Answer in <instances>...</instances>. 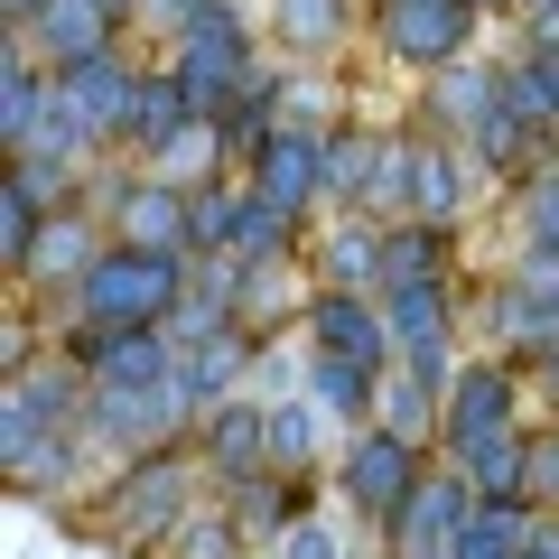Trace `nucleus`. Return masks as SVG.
I'll return each instance as SVG.
<instances>
[{"label":"nucleus","instance_id":"nucleus-7","mask_svg":"<svg viewBox=\"0 0 559 559\" xmlns=\"http://www.w3.org/2000/svg\"><path fill=\"white\" fill-rule=\"evenodd\" d=\"M532 373H522L513 355H466L457 373H448V411H439V457H476L485 439H503V429H532Z\"/></svg>","mask_w":559,"mask_h":559},{"label":"nucleus","instance_id":"nucleus-23","mask_svg":"<svg viewBox=\"0 0 559 559\" xmlns=\"http://www.w3.org/2000/svg\"><path fill=\"white\" fill-rule=\"evenodd\" d=\"M197 121V94L178 84V66H140V94H131V131H121V159H150V150H168V140Z\"/></svg>","mask_w":559,"mask_h":559},{"label":"nucleus","instance_id":"nucleus-27","mask_svg":"<svg viewBox=\"0 0 559 559\" xmlns=\"http://www.w3.org/2000/svg\"><path fill=\"white\" fill-rule=\"evenodd\" d=\"M439 411H448V382L439 373H419V364H392V373H382V429L439 448Z\"/></svg>","mask_w":559,"mask_h":559},{"label":"nucleus","instance_id":"nucleus-18","mask_svg":"<svg viewBox=\"0 0 559 559\" xmlns=\"http://www.w3.org/2000/svg\"><path fill=\"white\" fill-rule=\"evenodd\" d=\"M336 448H345V429H336V419H326L308 392H280V401H271V476H289V485H326Z\"/></svg>","mask_w":559,"mask_h":559},{"label":"nucleus","instance_id":"nucleus-21","mask_svg":"<svg viewBox=\"0 0 559 559\" xmlns=\"http://www.w3.org/2000/svg\"><path fill=\"white\" fill-rule=\"evenodd\" d=\"M121 10L112 0H47L38 10V28H28V47H38L47 66H84V57H103V47H121Z\"/></svg>","mask_w":559,"mask_h":559},{"label":"nucleus","instance_id":"nucleus-6","mask_svg":"<svg viewBox=\"0 0 559 559\" xmlns=\"http://www.w3.org/2000/svg\"><path fill=\"white\" fill-rule=\"evenodd\" d=\"M364 38H373L401 75H439V66L476 57L485 10L476 0H364Z\"/></svg>","mask_w":559,"mask_h":559},{"label":"nucleus","instance_id":"nucleus-24","mask_svg":"<svg viewBox=\"0 0 559 559\" xmlns=\"http://www.w3.org/2000/svg\"><path fill=\"white\" fill-rule=\"evenodd\" d=\"M382 150H392V131H373V121H336L326 131V215H364V197L382 178Z\"/></svg>","mask_w":559,"mask_h":559},{"label":"nucleus","instance_id":"nucleus-31","mask_svg":"<svg viewBox=\"0 0 559 559\" xmlns=\"http://www.w3.org/2000/svg\"><path fill=\"white\" fill-rule=\"evenodd\" d=\"M457 466L476 476V495H485V503L522 495V476H532V429H503V439H485L476 457H457Z\"/></svg>","mask_w":559,"mask_h":559},{"label":"nucleus","instance_id":"nucleus-32","mask_svg":"<svg viewBox=\"0 0 559 559\" xmlns=\"http://www.w3.org/2000/svg\"><path fill=\"white\" fill-rule=\"evenodd\" d=\"M522 503L532 513H559V419L532 429V476H522Z\"/></svg>","mask_w":559,"mask_h":559},{"label":"nucleus","instance_id":"nucleus-22","mask_svg":"<svg viewBox=\"0 0 559 559\" xmlns=\"http://www.w3.org/2000/svg\"><path fill=\"white\" fill-rule=\"evenodd\" d=\"M299 392L318 401L336 429H373V419H382V373H373V364H355V355H318V345H308Z\"/></svg>","mask_w":559,"mask_h":559},{"label":"nucleus","instance_id":"nucleus-16","mask_svg":"<svg viewBox=\"0 0 559 559\" xmlns=\"http://www.w3.org/2000/svg\"><path fill=\"white\" fill-rule=\"evenodd\" d=\"M382 308H392V345L401 364H419V373H457V280H411V289H382Z\"/></svg>","mask_w":559,"mask_h":559},{"label":"nucleus","instance_id":"nucleus-5","mask_svg":"<svg viewBox=\"0 0 559 559\" xmlns=\"http://www.w3.org/2000/svg\"><path fill=\"white\" fill-rule=\"evenodd\" d=\"M94 205H103V224H112V242H150V252L197 261V187L159 178V168H140V159H103Z\"/></svg>","mask_w":559,"mask_h":559},{"label":"nucleus","instance_id":"nucleus-2","mask_svg":"<svg viewBox=\"0 0 559 559\" xmlns=\"http://www.w3.org/2000/svg\"><path fill=\"white\" fill-rule=\"evenodd\" d=\"M197 261L150 252V242H103V261L66 289V308L47 318V336H94V326H178Z\"/></svg>","mask_w":559,"mask_h":559},{"label":"nucleus","instance_id":"nucleus-28","mask_svg":"<svg viewBox=\"0 0 559 559\" xmlns=\"http://www.w3.org/2000/svg\"><path fill=\"white\" fill-rule=\"evenodd\" d=\"M448 242H457V224H382V289L448 280Z\"/></svg>","mask_w":559,"mask_h":559},{"label":"nucleus","instance_id":"nucleus-33","mask_svg":"<svg viewBox=\"0 0 559 559\" xmlns=\"http://www.w3.org/2000/svg\"><path fill=\"white\" fill-rule=\"evenodd\" d=\"M197 10H205V0H140V20H131V28H140V38H159V47H168V38H178L187 20H197Z\"/></svg>","mask_w":559,"mask_h":559},{"label":"nucleus","instance_id":"nucleus-37","mask_svg":"<svg viewBox=\"0 0 559 559\" xmlns=\"http://www.w3.org/2000/svg\"><path fill=\"white\" fill-rule=\"evenodd\" d=\"M522 559H532V550H522Z\"/></svg>","mask_w":559,"mask_h":559},{"label":"nucleus","instance_id":"nucleus-14","mask_svg":"<svg viewBox=\"0 0 559 559\" xmlns=\"http://www.w3.org/2000/svg\"><path fill=\"white\" fill-rule=\"evenodd\" d=\"M187 439H197V457H205V476H215V495L261 485V476H271V401H261V392H234V401H215Z\"/></svg>","mask_w":559,"mask_h":559},{"label":"nucleus","instance_id":"nucleus-12","mask_svg":"<svg viewBox=\"0 0 559 559\" xmlns=\"http://www.w3.org/2000/svg\"><path fill=\"white\" fill-rule=\"evenodd\" d=\"M242 178H252L271 205H289L299 224H318L326 215V131H308V121L280 112L271 131H261V150L242 159Z\"/></svg>","mask_w":559,"mask_h":559},{"label":"nucleus","instance_id":"nucleus-15","mask_svg":"<svg viewBox=\"0 0 559 559\" xmlns=\"http://www.w3.org/2000/svg\"><path fill=\"white\" fill-rule=\"evenodd\" d=\"M299 345H318V355H355V364H373V373H392V364H401L382 289H318L308 318H299Z\"/></svg>","mask_w":559,"mask_h":559},{"label":"nucleus","instance_id":"nucleus-30","mask_svg":"<svg viewBox=\"0 0 559 559\" xmlns=\"http://www.w3.org/2000/svg\"><path fill=\"white\" fill-rule=\"evenodd\" d=\"M47 215H57V205H47L38 187L20 178V168H0V261H10V271H20V261L38 252V234H47Z\"/></svg>","mask_w":559,"mask_h":559},{"label":"nucleus","instance_id":"nucleus-10","mask_svg":"<svg viewBox=\"0 0 559 559\" xmlns=\"http://www.w3.org/2000/svg\"><path fill=\"white\" fill-rule=\"evenodd\" d=\"M485 336L513 364L550 355L559 345V261H503V271L485 280Z\"/></svg>","mask_w":559,"mask_h":559},{"label":"nucleus","instance_id":"nucleus-17","mask_svg":"<svg viewBox=\"0 0 559 559\" xmlns=\"http://www.w3.org/2000/svg\"><path fill=\"white\" fill-rule=\"evenodd\" d=\"M252 364H261V336L252 326H215V336H187L178 345V382H187V401H197V419L215 411V401H234V392H252Z\"/></svg>","mask_w":559,"mask_h":559},{"label":"nucleus","instance_id":"nucleus-20","mask_svg":"<svg viewBox=\"0 0 559 559\" xmlns=\"http://www.w3.org/2000/svg\"><path fill=\"white\" fill-rule=\"evenodd\" d=\"M318 289H382V224L373 215H318L308 224Z\"/></svg>","mask_w":559,"mask_h":559},{"label":"nucleus","instance_id":"nucleus-8","mask_svg":"<svg viewBox=\"0 0 559 559\" xmlns=\"http://www.w3.org/2000/svg\"><path fill=\"white\" fill-rule=\"evenodd\" d=\"M103 242H112V224H103V205H94V187H84V197H66L57 215H47V234H38V252L20 261V299L38 308V318H57L66 308V289H75L84 271H94L103 261Z\"/></svg>","mask_w":559,"mask_h":559},{"label":"nucleus","instance_id":"nucleus-4","mask_svg":"<svg viewBox=\"0 0 559 559\" xmlns=\"http://www.w3.org/2000/svg\"><path fill=\"white\" fill-rule=\"evenodd\" d=\"M439 457V448H419V439H401V429H345V448H336V466H326V495L345 503V513L364 522V532H392L401 522V503H411V485H419V466Z\"/></svg>","mask_w":559,"mask_h":559},{"label":"nucleus","instance_id":"nucleus-34","mask_svg":"<svg viewBox=\"0 0 559 559\" xmlns=\"http://www.w3.org/2000/svg\"><path fill=\"white\" fill-rule=\"evenodd\" d=\"M38 10H47V0H0V28H10V38H28V28H38Z\"/></svg>","mask_w":559,"mask_h":559},{"label":"nucleus","instance_id":"nucleus-26","mask_svg":"<svg viewBox=\"0 0 559 559\" xmlns=\"http://www.w3.org/2000/svg\"><path fill=\"white\" fill-rule=\"evenodd\" d=\"M503 94H513V112L559 150V47H532V38H522L513 57H503Z\"/></svg>","mask_w":559,"mask_h":559},{"label":"nucleus","instance_id":"nucleus-13","mask_svg":"<svg viewBox=\"0 0 559 559\" xmlns=\"http://www.w3.org/2000/svg\"><path fill=\"white\" fill-rule=\"evenodd\" d=\"M308 299H318V261H308V242L261 252V261H234V318L252 326V336H299Z\"/></svg>","mask_w":559,"mask_h":559},{"label":"nucleus","instance_id":"nucleus-9","mask_svg":"<svg viewBox=\"0 0 559 559\" xmlns=\"http://www.w3.org/2000/svg\"><path fill=\"white\" fill-rule=\"evenodd\" d=\"M476 476H466L457 457H429L411 485V503H401V522L382 532V559H448L466 540V522H476Z\"/></svg>","mask_w":559,"mask_h":559},{"label":"nucleus","instance_id":"nucleus-25","mask_svg":"<svg viewBox=\"0 0 559 559\" xmlns=\"http://www.w3.org/2000/svg\"><path fill=\"white\" fill-rule=\"evenodd\" d=\"M503 224H513V261H559V150L503 187Z\"/></svg>","mask_w":559,"mask_h":559},{"label":"nucleus","instance_id":"nucleus-29","mask_svg":"<svg viewBox=\"0 0 559 559\" xmlns=\"http://www.w3.org/2000/svg\"><path fill=\"white\" fill-rule=\"evenodd\" d=\"M532 503H522V495H503V503H476V522H466V540H457V550H448V559H522V550H532Z\"/></svg>","mask_w":559,"mask_h":559},{"label":"nucleus","instance_id":"nucleus-35","mask_svg":"<svg viewBox=\"0 0 559 559\" xmlns=\"http://www.w3.org/2000/svg\"><path fill=\"white\" fill-rule=\"evenodd\" d=\"M476 10H485V20H513V10H522V0H476Z\"/></svg>","mask_w":559,"mask_h":559},{"label":"nucleus","instance_id":"nucleus-36","mask_svg":"<svg viewBox=\"0 0 559 559\" xmlns=\"http://www.w3.org/2000/svg\"><path fill=\"white\" fill-rule=\"evenodd\" d=\"M112 10H121V20H140V0H112Z\"/></svg>","mask_w":559,"mask_h":559},{"label":"nucleus","instance_id":"nucleus-19","mask_svg":"<svg viewBox=\"0 0 559 559\" xmlns=\"http://www.w3.org/2000/svg\"><path fill=\"white\" fill-rule=\"evenodd\" d=\"M261 28H271V57L326 66L355 38V0H261Z\"/></svg>","mask_w":559,"mask_h":559},{"label":"nucleus","instance_id":"nucleus-11","mask_svg":"<svg viewBox=\"0 0 559 559\" xmlns=\"http://www.w3.org/2000/svg\"><path fill=\"white\" fill-rule=\"evenodd\" d=\"M131 94H140V57L131 47H103V57H84V66H57V103H66V121L94 140V159H121Z\"/></svg>","mask_w":559,"mask_h":559},{"label":"nucleus","instance_id":"nucleus-3","mask_svg":"<svg viewBox=\"0 0 559 559\" xmlns=\"http://www.w3.org/2000/svg\"><path fill=\"white\" fill-rule=\"evenodd\" d=\"M159 57L178 66V84L197 94V112H234V103L271 75V28H261L252 0H205Z\"/></svg>","mask_w":559,"mask_h":559},{"label":"nucleus","instance_id":"nucleus-1","mask_svg":"<svg viewBox=\"0 0 559 559\" xmlns=\"http://www.w3.org/2000/svg\"><path fill=\"white\" fill-rule=\"evenodd\" d=\"M205 495H215V476H205L197 439H168V448H140V457H121L112 476L94 485V503H84V532H94L103 550H121V559H150Z\"/></svg>","mask_w":559,"mask_h":559}]
</instances>
